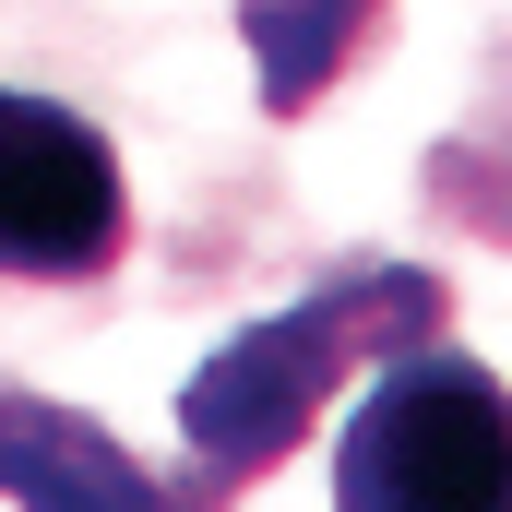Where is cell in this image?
Returning <instances> with one entry per match:
<instances>
[{
	"instance_id": "6da1fadb",
	"label": "cell",
	"mask_w": 512,
	"mask_h": 512,
	"mask_svg": "<svg viewBox=\"0 0 512 512\" xmlns=\"http://www.w3.org/2000/svg\"><path fill=\"white\" fill-rule=\"evenodd\" d=\"M417 346H441V286L405 274V262L322 274L298 310H274V322H251V334H227V346L203 358V382L179 393V441H191L203 489L262 477V465H274V453L334 405L346 370H393V358H417Z\"/></svg>"
},
{
	"instance_id": "7a4b0ae2",
	"label": "cell",
	"mask_w": 512,
	"mask_h": 512,
	"mask_svg": "<svg viewBox=\"0 0 512 512\" xmlns=\"http://www.w3.org/2000/svg\"><path fill=\"white\" fill-rule=\"evenodd\" d=\"M334 512H512V393L489 358L417 346L370 370L334 441Z\"/></svg>"
},
{
	"instance_id": "3957f363",
	"label": "cell",
	"mask_w": 512,
	"mask_h": 512,
	"mask_svg": "<svg viewBox=\"0 0 512 512\" xmlns=\"http://www.w3.org/2000/svg\"><path fill=\"white\" fill-rule=\"evenodd\" d=\"M120 251H131L120 143L60 96L0 84V274L12 286H96Z\"/></svg>"
},
{
	"instance_id": "277c9868",
	"label": "cell",
	"mask_w": 512,
	"mask_h": 512,
	"mask_svg": "<svg viewBox=\"0 0 512 512\" xmlns=\"http://www.w3.org/2000/svg\"><path fill=\"white\" fill-rule=\"evenodd\" d=\"M0 489L24 512H179L108 429H84L60 405H24V393H0Z\"/></svg>"
},
{
	"instance_id": "5b68a950",
	"label": "cell",
	"mask_w": 512,
	"mask_h": 512,
	"mask_svg": "<svg viewBox=\"0 0 512 512\" xmlns=\"http://www.w3.org/2000/svg\"><path fill=\"white\" fill-rule=\"evenodd\" d=\"M358 12L370 0H251V48H262V84H274V108H310V84L346 60V36H358Z\"/></svg>"
},
{
	"instance_id": "8992f818",
	"label": "cell",
	"mask_w": 512,
	"mask_h": 512,
	"mask_svg": "<svg viewBox=\"0 0 512 512\" xmlns=\"http://www.w3.org/2000/svg\"><path fill=\"white\" fill-rule=\"evenodd\" d=\"M429 191H441L465 227H489V239L512 251V108L477 120L465 143H441V155H429Z\"/></svg>"
}]
</instances>
